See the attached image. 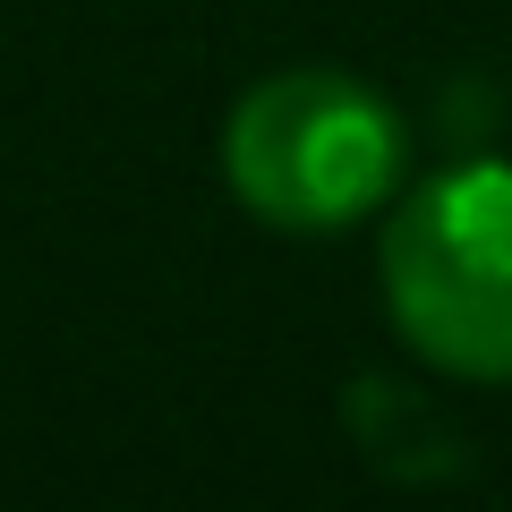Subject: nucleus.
<instances>
[{
	"label": "nucleus",
	"mask_w": 512,
	"mask_h": 512,
	"mask_svg": "<svg viewBox=\"0 0 512 512\" xmlns=\"http://www.w3.org/2000/svg\"><path fill=\"white\" fill-rule=\"evenodd\" d=\"M384 308L427 367L512 384V163H453L384 231Z\"/></svg>",
	"instance_id": "f257e3e1"
},
{
	"label": "nucleus",
	"mask_w": 512,
	"mask_h": 512,
	"mask_svg": "<svg viewBox=\"0 0 512 512\" xmlns=\"http://www.w3.org/2000/svg\"><path fill=\"white\" fill-rule=\"evenodd\" d=\"M222 180L274 231H342L402 180V120L342 69H282L222 128Z\"/></svg>",
	"instance_id": "f03ea898"
}]
</instances>
